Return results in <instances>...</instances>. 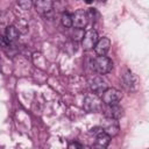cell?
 <instances>
[{
    "label": "cell",
    "mask_w": 149,
    "mask_h": 149,
    "mask_svg": "<svg viewBox=\"0 0 149 149\" xmlns=\"http://www.w3.org/2000/svg\"><path fill=\"white\" fill-rule=\"evenodd\" d=\"M122 83L127 91H133L135 88V77L130 70H126L122 76Z\"/></svg>",
    "instance_id": "cell-11"
},
{
    "label": "cell",
    "mask_w": 149,
    "mask_h": 149,
    "mask_svg": "<svg viewBox=\"0 0 149 149\" xmlns=\"http://www.w3.org/2000/svg\"><path fill=\"white\" fill-rule=\"evenodd\" d=\"M88 14L84 9H77L72 15V27L77 29H84L88 23Z\"/></svg>",
    "instance_id": "cell-4"
},
{
    "label": "cell",
    "mask_w": 149,
    "mask_h": 149,
    "mask_svg": "<svg viewBox=\"0 0 149 149\" xmlns=\"http://www.w3.org/2000/svg\"><path fill=\"white\" fill-rule=\"evenodd\" d=\"M54 6L52 0H34V7L37 13L44 15L51 12Z\"/></svg>",
    "instance_id": "cell-9"
},
{
    "label": "cell",
    "mask_w": 149,
    "mask_h": 149,
    "mask_svg": "<svg viewBox=\"0 0 149 149\" xmlns=\"http://www.w3.org/2000/svg\"><path fill=\"white\" fill-rule=\"evenodd\" d=\"M69 148H81V146L78 144L77 142H72V143L69 144Z\"/></svg>",
    "instance_id": "cell-18"
},
{
    "label": "cell",
    "mask_w": 149,
    "mask_h": 149,
    "mask_svg": "<svg viewBox=\"0 0 149 149\" xmlns=\"http://www.w3.org/2000/svg\"><path fill=\"white\" fill-rule=\"evenodd\" d=\"M111 47V41L107 37H102L100 40L97 41L95 45H94V51L98 56H104L107 54V51L109 50Z\"/></svg>",
    "instance_id": "cell-10"
},
{
    "label": "cell",
    "mask_w": 149,
    "mask_h": 149,
    "mask_svg": "<svg viewBox=\"0 0 149 149\" xmlns=\"http://www.w3.org/2000/svg\"><path fill=\"white\" fill-rule=\"evenodd\" d=\"M5 37L8 40L9 43L15 42V41L19 38V31L16 30V28H15L13 24L6 27V35H5Z\"/></svg>",
    "instance_id": "cell-13"
},
{
    "label": "cell",
    "mask_w": 149,
    "mask_h": 149,
    "mask_svg": "<svg viewBox=\"0 0 149 149\" xmlns=\"http://www.w3.org/2000/svg\"><path fill=\"white\" fill-rule=\"evenodd\" d=\"M111 139L112 137L108 134H106L105 132H100L99 134L95 135V144H94V147L104 149V148H106L109 144Z\"/></svg>",
    "instance_id": "cell-12"
},
{
    "label": "cell",
    "mask_w": 149,
    "mask_h": 149,
    "mask_svg": "<svg viewBox=\"0 0 149 149\" xmlns=\"http://www.w3.org/2000/svg\"><path fill=\"white\" fill-rule=\"evenodd\" d=\"M90 88L92 90V92L97 95H101L102 92L107 88V81L100 77V76H97V77H93L91 80H90Z\"/></svg>",
    "instance_id": "cell-7"
},
{
    "label": "cell",
    "mask_w": 149,
    "mask_h": 149,
    "mask_svg": "<svg viewBox=\"0 0 149 149\" xmlns=\"http://www.w3.org/2000/svg\"><path fill=\"white\" fill-rule=\"evenodd\" d=\"M97 1H99V2H106L107 0H97Z\"/></svg>",
    "instance_id": "cell-20"
},
{
    "label": "cell",
    "mask_w": 149,
    "mask_h": 149,
    "mask_svg": "<svg viewBox=\"0 0 149 149\" xmlns=\"http://www.w3.org/2000/svg\"><path fill=\"white\" fill-rule=\"evenodd\" d=\"M8 15H9L8 12H0V24H2V26L7 24V22L9 21Z\"/></svg>",
    "instance_id": "cell-17"
},
{
    "label": "cell",
    "mask_w": 149,
    "mask_h": 149,
    "mask_svg": "<svg viewBox=\"0 0 149 149\" xmlns=\"http://www.w3.org/2000/svg\"><path fill=\"white\" fill-rule=\"evenodd\" d=\"M61 21H62L63 27H65V28H71L72 27V15L71 14L63 13L62 17H61Z\"/></svg>",
    "instance_id": "cell-15"
},
{
    "label": "cell",
    "mask_w": 149,
    "mask_h": 149,
    "mask_svg": "<svg viewBox=\"0 0 149 149\" xmlns=\"http://www.w3.org/2000/svg\"><path fill=\"white\" fill-rule=\"evenodd\" d=\"M84 1H85L86 3H92V2H93V0H84Z\"/></svg>",
    "instance_id": "cell-19"
},
{
    "label": "cell",
    "mask_w": 149,
    "mask_h": 149,
    "mask_svg": "<svg viewBox=\"0 0 149 149\" xmlns=\"http://www.w3.org/2000/svg\"><path fill=\"white\" fill-rule=\"evenodd\" d=\"M104 114H105L106 118H112V119L119 120L123 115V108L119 104H116V105H106Z\"/></svg>",
    "instance_id": "cell-8"
},
{
    "label": "cell",
    "mask_w": 149,
    "mask_h": 149,
    "mask_svg": "<svg viewBox=\"0 0 149 149\" xmlns=\"http://www.w3.org/2000/svg\"><path fill=\"white\" fill-rule=\"evenodd\" d=\"M98 33L94 30V29H90L87 30L84 35H83V38H81V47L85 51H88V50H92L98 41Z\"/></svg>",
    "instance_id": "cell-5"
},
{
    "label": "cell",
    "mask_w": 149,
    "mask_h": 149,
    "mask_svg": "<svg viewBox=\"0 0 149 149\" xmlns=\"http://www.w3.org/2000/svg\"><path fill=\"white\" fill-rule=\"evenodd\" d=\"M100 127H101L102 130H104L106 134H108L111 137L118 135V133H119V122H118L116 119L106 118V119L101 122Z\"/></svg>",
    "instance_id": "cell-6"
},
{
    "label": "cell",
    "mask_w": 149,
    "mask_h": 149,
    "mask_svg": "<svg viewBox=\"0 0 149 149\" xmlns=\"http://www.w3.org/2000/svg\"><path fill=\"white\" fill-rule=\"evenodd\" d=\"M121 99H122L121 91L113 87H107L101 94V100L105 105H116L121 101Z\"/></svg>",
    "instance_id": "cell-2"
},
{
    "label": "cell",
    "mask_w": 149,
    "mask_h": 149,
    "mask_svg": "<svg viewBox=\"0 0 149 149\" xmlns=\"http://www.w3.org/2000/svg\"><path fill=\"white\" fill-rule=\"evenodd\" d=\"M17 5L24 9V10H29L33 6H34V0H17Z\"/></svg>",
    "instance_id": "cell-16"
},
{
    "label": "cell",
    "mask_w": 149,
    "mask_h": 149,
    "mask_svg": "<svg viewBox=\"0 0 149 149\" xmlns=\"http://www.w3.org/2000/svg\"><path fill=\"white\" fill-rule=\"evenodd\" d=\"M102 106V100L99 98V95L91 93L88 95H86L85 100H84V108L87 112H98L101 109Z\"/></svg>",
    "instance_id": "cell-3"
},
{
    "label": "cell",
    "mask_w": 149,
    "mask_h": 149,
    "mask_svg": "<svg viewBox=\"0 0 149 149\" xmlns=\"http://www.w3.org/2000/svg\"><path fill=\"white\" fill-rule=\"evenodd\" d=\"M113 68V62L104 56H98L97 58L93 59V69L99 73V74H106L108 73Z\"/></svg>",
    "instance_id": "cell-1"
},
{
    "label": "cell",
    "mask_w": 149,
    "mask_h": 149,
    "mask_svg": "<svg viewBox=\"0 0 149 149\" xmlns=\"http://www.w3.org/2000/svg\"><path fill=\"white\" fill-rule=\"evenodd\" d=\"M13 26L16 28V30L19 31V34H27V33H28L29 24H28V22H27L24 19H17V20L14 22Z\"/></svg>",
    "instance_id": "cell-14"
}]
</instances>
